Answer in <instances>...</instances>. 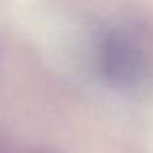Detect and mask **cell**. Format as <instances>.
<instances>
[{
  "instance_id": "obj_1",
  "label": "cell",
  "mask_w": 153,
  "mask_h": 153,
  "mask_svg": "<svg viewBox=\"0 0 153 153\" xmlns=\"http://www.w3.org/2000/svg\"><path fill=\"white\" fill-rule=\"evenodd\" d=\"M100 70L116 87H134L144 75L143 53L130 39L112 34L100 46Z\"/></svg>"
},
{
  "instance_id": "obj_2",
  "label": "cell",
  "mask_w": 153,
  "mask_h": 153,
  "mask_svg": "<svg viewBox=\"0 0 153 153\" xmlns=\"http://www.w3.org/2000/svg\"><path fill=\"white\" fill-rule=\"evenodd\" d=\"M38 153H50V152H38Z\"/></svg>"
}]
</instances>
